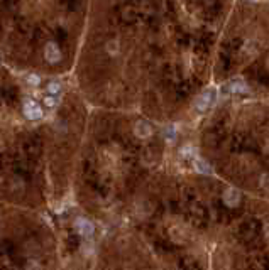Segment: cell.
Segmentation results:
<instances>
[{
	"label": "cell",
	"mask_w": 269,
	"mask_h": 270,
	"mask_svg": "<svg viewBox=\"0 0 269 270\" xmlns=\"http://www.w3.org/2000/svg\"><path fill=\"white\" fill-rule=\"evenodd\" d=\"M77 228L80 230V233H83V235H92L93 233V225L90 223L88 220H85V218H78Z\"/></svg>",
	"instance_id": "cell-4"
},
{
	"label": "cell",
	"mask_w": 269,
	"mask_h": 270,
	"mask_svg": "<svg viewBox=\"0 0 269 270\" xmlns=\"http://www.w3.org/2000/svg\"><path fill=\"white\" fill-rule=\"evenodd\" d=\"M39 81H41V78L37 76V74H29V76H27V83L29 84H39Z\"/></svg>",
	"instance_id": "cell-11"
},
{
	"label": "cell",
	"mask_w": 269,
	"mask_h": 270,
	"mask_svg": "<svg viewBox=\"0 0 269 270\" xmlns=\"http://www.w3.org/2000/svg\"><path fill=\"white\" fill-rule=\"evenodd\" d=\"M151 127L148 124H138V127H136V134H138L139 137H148L151 135Z\"/></svg>",
	"instance_id": "cell-7"
},
{
	"label": "cell",
	"mask_w": 269,
	"mask_h": 270,
	"mask_svg": "<svg viewBox=\"0 0 269 270\" xmlns=\"http://www.w3.org/2000/svg\"><path fill=\"white\" fill-rule=\"evenodd\" d=\"M227 89L230 93H247L249 86H247V83H245V81H240V79H237V81L230 83Z\"/></svg>",
	"instance_id": "cell-5"
},
{
	"label": "cell",
	"mask_w": 269,
	"mask_h": 270,
	"mask_svg": "<svg viewBox=\"0 0 269 270\" xmlns=\"http://www.w3.org/2000/svg\"><path fill=\"white\" fill-rule=\"evenodd\" d=\"M222 200H224V203L227 206H237L240 201V193L235 188H229L222 194Z\"/></svg>",
	"instance_id": "cell-2"
},
{
	"label": "cell",
	"mask_w": 269,
	"mask_h": 270,
	"mask_svg": "<svg viewBox=\"0 0 269 270\" xmlns=\"http://www.w3.org/2000/svg\"><path fill=\"white\" fill-rule=\"evenodd\" d=\"M259 184H261V188L264 191L269 193V174H262L261 179H259Z\"/></svg>",
	"instance_id": "cell-10"
},
{
	"label": "cell",
	"mask_w": 269,
	"mask_h": 270,
	"mask_svg": "<svg viewBox=\"0 0 269 270\" xmlns=\"http://www.w3.org/2000/svg\"><path fill=\"white\" fill-rule=\"evenodd\" d=\"M59 89H61V84H59L58 81H51V83L48 84V92H49V95H58V93H59Z\"/></svg>",
	"instance_id": "cell-9"
},
{
	"label": "cell",
	"mask_w": 269,
	"mask_h": 270,
	"mask_svg": "<svg viewBox=\"0 0 269 270\" xmlns=\"http://www.w3.org/2000/svg\"><path fill=\"white\" fill-rule=\"evenodd\" d=\"M195 169L198 170V172H204V174H210L212 172L210 165L207 164L205 160H201V159H195Z\"/></svg>",
	"instance_id": "cell-6"
},
{
	"label": "cell",
	"mask_w": 269,
	"mask_h": 270,
	"mask_svg": "<svg viewBox=\"0 0 269 270\" xmlns=\"http://www.w3.org/2000/svg\"><path fill=\"white\" fill-rule=\"evenodd\" d=\"M212 102H214L212 92H205L204 95H200V97H198V100L195 102V107H196L198 112H205L207 108L212 105Z\"/></svg>",
	"instance_id": "cell-3"
},
{
	"label": "cell",
	"mask_w": 269,
	"mask_h": 270,
	"mask_svg": "<svg viewBox=\"0 0 269 270\" xmlns=\"http://www.w3.org/2000/svg\"><path fill=\"white\" fill-rule=\"evenodd\" d=\"M24 115L29 118V120H39L42 118V108L39 103H36V100H31V98H27L24 102Z\"/></svg>",
	"instance_id": "cell-1"
},
{
	"label": "cell",
	"mask_w": 269,
	"mask_h": 270,
	"mask_svg": "<svg viewBox=\"0 0 269 270\" xmlns=\"http://www.w3.org/2000/svg\"><path fill=\"white\" fill-rule=\"evenodd\" d=\"M59 103V100L56 98V95H49V97H46L44 98V105L46 107H49V108H53V107H56Z\"/></svg>",
	"instance_id": "cell-8"
}]
</instances>
